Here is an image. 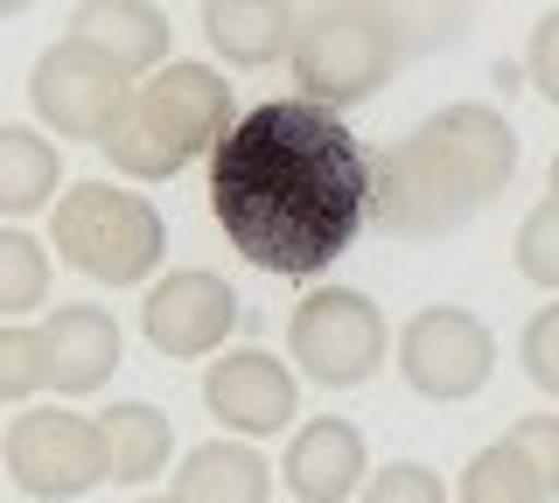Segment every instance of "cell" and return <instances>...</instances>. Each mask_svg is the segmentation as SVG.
Here are the masks:
<instances>
[{
    "label": "cell",
    "mask_w": 559,
    "mask_h": 503,
    "mask_svg": "<svg viewBox=\"0 0 559 503\" xmlns=\"http://www.w3.org/2000/svg\"><path fill=\"white\" fill-rule=\"evenodd\" d=\"M301 0H203V43L231 71H273L294 57Z\"/></svg>",
    "instance_id": "15"
},
{
    "label": "cell",
    "mask_w": 559,
    "mask_h": 503,
    "mask_svg": "<svg viewBox=\"0 0 559 503\" xmlns=\"http://www.w3.org/2000/svg\"><path fill=\"white\" fill-rule=\"evenodd\" d=\"M518 176V127L483 98L427 112L406 141L371 154V224L384 238L433 245L476 224Z\"/></svg>",
    "instance_id": "2"
},
{
    "label": "cell",
    "mask_w": 559,
    "mask_h": 503,
    "mask_svg": "<svg viewBox=\"0 0 559 503\" xmlns=\"http://www.w3.org/2000/svg\"><path fill=\"white\" fill-rule=\"evenodd\" d=\"M231 119H238V98L217 63L168 57L162 71H147L133 84L127 112H119V127L105 133L98 154L112 161L119 182H175L189 161L217 154Z\"/></svg>",
    "instance_id": "3"
},
{
    "label": "cell",
    "mask_w": 559,
    "mask_h": 503,
    "mask_svg": "<svg viewBox=\"0 0 559 503\" xmlns=\"http://www.w3.org/2000/svg\"><path fill=\"white\" fill-rule=\"evenodd\" d=\"M511 441L524 447V462L538 468L546 496L559 503V412H524V420H511Z\"/></svg>",
    "instance_id": "26"
},
{
    "label": "cell",
    "mask_w": 559,
    "mask_h": 503,
    "mask_svg": "<svg viewBox=\"0 0 559 503\" xmlns=\"http://www.w3.org/2000/svg\"><path fill=\"white\" fill-rule=\"evenodd\" d=\"M57 196H63V147H57V133L8 119V127H0V217L22 224L35 211H57Z\"/></svg>",
    "instance_id": "18"
},
{
    "label": "cell",
    "mask_w": 559,
    "mask_h": 503,
    "mask_svg": "<svg viewBox=\"0 0 559 503\" xmlns=\"http://www.w3.org/2000/svg\"><path fill=\"white\" fill-rule=\"evenodd\" d=\"M518 363H524V378H532L546 398H559V294L546 308H538L532 322H524V336H518Z\"/></svg>",
    "instance_id": "25"
},
{
    "label": "cell",
    "mask_w": 559,
    "mask_h": 503,
    "mask_svg": "<svg viewBox=\"0 0 559 503\" xmlns=\"http://www.w3.org/2000/svg\"><path fill=\"white\" fill-rule=\"evenodd\" d=\"M35 0H0V22H8V14H28Z\"/></svg>",
    "instance_id": "28"
},
{
    "label": "cell",
    "mask_w": 559,
    "mask_h": 503,
    "mask_svg": "<svg viewBox=\"0 0 559 503\" xmlns=\"http://www.w3.org/2000/svg\"><path fill=\"white\" fill-rule=\"evenodd\" d=\"M98 433H105L112 482H127V490H154L175 468V420L154 398H112L98 412Z\"/></svg>",
    "instance_id": "17"
},
{
    "label": "cell",
    "mask_w": 559,
    "mask_h": 503,
    "mask_svg": "<svg viewBox=\"0 0 559 503\" xmlns=\"http://www.w3.org/2000/svg\"><path fill=\"white\" fill-rule=\"evenodd\" d=\"M546 189L559 196V147H552V161H546Z\"/></svg>",
    "instance_id": "29"
},
{
    "label": "cell",
    "mask_w": 559,
    "mask_h": 503,
    "mask_svg": "<svg viewBox=\"0 0 559 503\" xmlns=\"http://www.w3.org/2000/svg\"><path fill=\"white\" fill-rule=\"evenodd\" d=\"M43 336H49V371H57L63 398H92L119 378L127 363V336H119V315L98 301H63L43 308Z\"/></svg>",
    "instance_id": "13"
},
{
    "label": "cell",
    "mask_w": 559,
    "mask_h": 503,
    "mask_svg": "<svg viewBox=\"0 0 559 503\" xmlns=\"http://www.w3.org/2000/svg\"><path fill=\"white\" fill-rule=\"evenodd\" d=\"M133 98V77L119 71V63H105L92 43L78 36H57L43 49V57L28 63V106H35V127L57 133V141H92L105 147V133L119 127V112H127Z\"/></svg>",
    "instance_id": "9"
},
{
    "label": "cell",
    "mask_w": 559,
    "mask_h": 503,
    "mask_svg": "<svg viewBox=\"0 0 559 503\" xmlns=\"http://www.w3.org/2000/svg\"><path fill=\"white\" fill-rule=\"evenodd\" d=\"M245 315V301L231 294V280L210 266H175L162 280H147V301H140V336L154 343L175 363H197L231 350V328Z\"/></svg>",
    "instance_id": "11"
},
{
    "label": "cell",
    "mask_w": 559,
    "mask_h": 503,
    "mask_svg": "<svg viewBox=\"0 0 559 503\" xmlns=\"http://www.w3.org/2000/svg\"><path fill=\"white\" fill-rule=\"evenodd\" d=\"M63 36L92 43L98 57L119 63L133 84L147 77V71H162V63L175 57V22H168L162 0H78Z\"/></svg>",
    "instance_id": "14"
},
{
    "label": "cell",
    "mask_w": 559,
    "mask_h": 503,
    "mask_svg": "<svg viewBox=\"0 0 559 503\" xmlns=\"http://www.w3.org/2000/svg\"><path fill=\"white\" fill-rule=\"evenodd\" d=\"M454 503H552L546 482H538V468L524 462V447L503 433V441H489L468 455L462 482H454Z\"/></svg>",
    "instance_id": "20"
},
{
    "label": "cell",
    "mask_w": 559,
    "mask_h": 503,
    "mask_svg": "<svg viewBox=\"0 0 559 503\" xmlns=\"http://www.w3.org/2000/svg\"><path fill=\"white\" fill-rule=\"evenodd\" d=\"M210 217L245 266L314 287L371 224V154L314 98H259L210 154Z\"/></svg>",
    "instance_id": "1"
},
{
    "label": "cell",
    "mask_w": 559,
    "mask_h": 503,
    "mask_svg": "<svg viewBox=\"0 0 559 503\" xmlns=\"http://www.w3.org/2000/svg\"><path fill=\"white\" fill-rule=\"evenodd\" d=\"M399 378L427 406H468L497 378V328L454 301L413 308L406 328H399Z\"/></svg>",
    "instance_id": "8"
},
{
    "label": "cell",
    "mask_w": 559,
    "mask_h": 503,
    "mask_svg": "<svg viewBox=\"0 0 559 503\" xmlns=\"http://www.w3.org/2000/svg\"><path fill=\"white\" fill-rule=\"evenodd\" d=\"M280 482L301 503H349L371 482V441H364L357 420L343 412H314L287 433V462H280Z\"/></svg>",
    "instance_id": "12"
},
{
    "label": "cell",
    "mask_w": 559,
    "mask_h": 503,
    "mask_svg": "<svg viewBox=\"0 0 559 503\" xmlns=\"http://www.w3.org/2000/svg\"><path fill=\"white\" fill-rule=\"evenodd\" d=\"M357 503H454L448 496V476L427 462H384L371 468V482L357 490Z\"/></svg>",
    "instance_id": "24"
},
{
    "label": "cell",
    "mask_w": 559,
    "mask_h": 503,
    "mask_svg": "<svg viewBox=\"0 0 559 503\" xmlns=\"http://www.w3.org/2000/svg\"><path fill=\"white\" fill-rule=\"evenodd\" d=\"M49 280H57V252L22 224H0V322H28L49 308Z\"/></svg>",
    "instance_id": "19"
},
{
    "label": "cell",
    "mask_w": 559,
    "mask_h": 503,
    "mask_svg": "<svg viewBox=\"0 0 559 503\" xmlns=\"http://www.w3.org/2000/svg\"><path fill=\"white\" fill-rule=\"evenodd\" d=\"M392 14V28L406 36V57H427V49H448L476 22V0H378Z\"/></svg>",
    "instance_id": "22"
},
{
    "label": "cell",
    "mask_w": 559,
    "mask_h": 503,
    "mask_svg": "<svg viewBox=\"0 0 559 503\" xmlns=\"http://www.w3.org/2000/svg\"><path fill=\"white\" fill-rule=\"evenodd\" d=\"M0 468L28 503H78L112 482L105 462V433L98 412H70V406H22L8 420L0 441Z\"/></svg>",
    "instance_id": "7"
},
{
    "label": "cell",
    "mask_w": 559,
    "mask_h": 503,
    "mask_svg": "<svg viewBox=\"0 0 559 503\" xmlns=\"http://www.w3.org/2000/svg\"><path fill=\"white\" fill-rule=\"evenodd\" d=\"M406 63V36L392 28V14L378 0H322L301 8V36H294V92L314 98L329 112H357L371 106L384 84Z\"/></svg>",
    "instance_id": "5"
},
{
    "label": "cell",
    "mask_w": 559,
    "mask_h": 503,
    "mask_svg": "<svg viewBox=\"0 0 559 503\" xmlns=\"http://www.w3.org/2000/svg\"><path fill=\"white\" fill-rule=\"evenodd\" d=\"M203 406L210 420L238 441H280L301 427V371L273 350H217L203 371Z\"/></svg>",
    "instance_id": "10"
},
{
    "label": "cell",
    "mask_w": 559,
    "mask_h": 503,
    "mask_svg": "<svg viewBox=\"0 0 559 503\" xmlns=\"http://www.w3.org/2000/svg\"><path fill=\"white\" fill-rule=\"evenodd\" d=\"M308 8H322V0H308Z\"/></svg>",
    "instance_id": "31"
},
{
    "label": "cell",
    "mask_w": 559,
    "mask_h": 503,
    "mask_svg": "<svg viewBox=\"0 0 559 503\" xmlns=\"http://www.w3.org/2000/svg\"><path fill=\"white\" fill-rule=\"evenodd\" d=\"M49 252L98 287H140V280H162L168 217L154 211V196H140L127 182L84 176V182H63L57 211H49Z\"/></svg>",
    "instance_id": "4"
},
{
    "label": "cell",
    "mask_w": 559,
    "mask_h": 503,
    "mask_svg": "<svg viewBox=\"0 0 559 503\" xmlns=\"http://www.w3.org/2000/svg\"><path fill=\"white\" fill-rule=\"evenodd\" d=\"M511 266H518L532 287L559 294V196H552V189L532 203V211H524L518 238H511Z\"/></svg>",
    "instance_id": "23"
},
{
    "label": "cell",
    "mask_w": 559,
    "mask_h": 503,
    "mask_svg": "<svg viewBox=\"0 0 559 503\" xmlns=\"http://www.w3.org/2000/svg\"><path fill=\"white\" fill-rule=\"evenodd\" d=\"M287 357L308 385L357 392L392 363V322L364 287H322L314 280L287 315Z\"/></svg>",
    "instance_id": "6"
},
{
    "label": "cell",
    "mask_w": 559,
    "mask_h": 503,
    "mask_svg": "<svg viewBox=\"0 0 559 503\" xmlns=\"http://www.w3.org/2000/svg\"><path fill=\"white\" fill-rule=\"evenodd\" d=\"M43 392H57L43 322H0V406H35Z\"/></svg>",
    "instance_id": "21"
},
{
    "label": "cell",
    "mask_w": 559,
    "mask_h": 503,
    "mask_svg": "<svg viewBox=\"0 0 559 503\" xmlns=\"http://www.w3.org/2000/svg\"><path fill=\"white\" fill-rule=\"evenodd\" d=\"M524 77H532V92L546 98L559 112V8H546L532 22V49H524Z\"/></svg>",
    "instance_id": "27"
},
{
    "label": "cell",
    "mask_w": 559,
    "mask_h": 503,
    "mask_svg": "<svg viewBox=\"0 0 559 503\" xmlns=\"http://www.w3.org/2000/svg\"><path fill=\"white\" fill-rule=\"evenodd\" d=\"M133 503H182L175 490H147V496H133Z\"/></svg>",
    "instance_id": "30"
},
{
    "label": "cell",
    "mask_w": 559,
    "mask_h": 503,
    "mask_svg": "<svg viewBox=\"0 0 559 503\" xmlns=\"http://www.w3.org/2000/svg\"><path fill=\"white\" fill-rule=\"evenodd\" d=\"M273 482L280 468L259 455V441H238V433L197 441L175 462V496L182 503H273Z\"/></svg>",
    "instance_id": "16"
}]
</instances>
